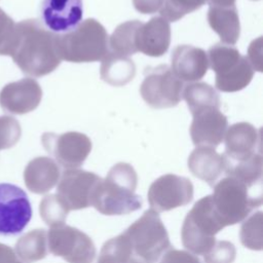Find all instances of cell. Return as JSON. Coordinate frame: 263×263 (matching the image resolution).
I'll use <instances>...</instances> for the list:
<instances>
[{
	"instance_id": "obj_17",
	"label": "cell",
	"mask_w": 263,
	"mask_h": 263,
	"mask_svg": "<svg viewBox=\"0 0 263 263\" xmlns=\"http://www.w3.org/2000/svg\"><path fill=\"white\" fill-rule=\"evenodd\" d=\"M171 69L182 82H197L209 69L206 52L192 45H179L172 53Z\"/></svg>"
},
{
	"instance_id": "obj_37",
	"label": "cell",
	"mask_w": 263,
	"mask_h": 263,
	"mask_svg": "<svg viewBox=\"0 0 263 263\" xmlns=\"http://www.w3.org/2000/svg\"><path fill=\"white\" fill-rule=\"evenodd\" d=\"M261 37L258 38L257 40L253 41L250 49H249V58H250V64L252 65V67L256 68L258 71H261V65L258 63L256 57L258 55V58H261Z\"/></svg>"
},
{
	"instance_id": "obj_30",
	"label": "cell",
	"mask_w": 263,
	"mask_h": 263,
	"mask_svg": "<svg viewBox=\"0 0 263 263\" xmlns=\"http://www.w3.org/2000/svg\"><path fill=\"white\" fill-rule=\"evenodd\" d=\"M240 241L251 250L260 251L263 247V213H254L246 219L240 227Z\"/></svg>"
},
{
	"instance_id": "obj_8",
	"label": "cell",
	"mask_w": 263,
	"mask_h": 263,
	"mask_svg": "<svg viewBox=\"0 0 263 263\" xmlns=\"http://www.w3.org/2000/svg\"><path fill=\"white\" fill-rule=\"evenodd\" d=\"M183 82L166 65L147 69L140 92L147 105L154 109L172 108L182 99Z\"/></svg>"
},
{
	"instance_id": "obj_27",
	"label": "cell",
	"mask_w": 263,
	"mask_h": 263,
	"mask_svg": "<svg viewBox=\"0 0 263 263\" xmlns=\"http://www.w3.org/2000/svg\"><path fill=\"white\" fill-rule=\"evenodd\" d=\"M137 261L140 260L135 257L129 240L122 232L103 245L97 263H136Z\"/></svg>"
},
{
	"instance_id": "obj_39",
	"label": "cell",
	"mask_w": 263,
	"mask_h": 263,
	"mask_svg": "<svg viewBox=\"0 0 263 263\" xmlns=\"http://www.w3.org/2000/svg\"><path fill=\"white\" fill-rule=\"evenodd\" d=\"M136 263H143V262H141V261H137Z\"/></svg>"
},
{
	"instance_id": "obj_25",
	"label": "cell",
	"mask_w": 263,
	"mask_h": 263,
	"mask_svg": "<svg viewBox=\"0 0 263 263\" xmlns=\"http://www.w3.org/2000/svg\"><path fill=\"white\" fill-rule=\"evenodd\" d=\"M16 257L24 263H34L47 256V232L42 229L31 230L22 235L14 249Z\"/></svg>"
},
{
	"instance_id": "obj_4",
	"label": "cell",
	"mask_w": 263,
	"mask_h": 263,
	"mask_svg": "<svg viewBox=\"0 0 263 263\" xmlns=\"http://www.w3.org/2000/svg\"><path fill=\"white\" fill-rule=\"evenodd\" d=\"M61 60L71 63H90L103 60L109 51L108 34L95 18L81 22L73 30L55 34Z\"/></svg>"
},
{
	"instance_id": "obj_11",
	"label": "cell",
	"mask_w": 263,
	"mask_h": 263,
	"mask_svg": "<svg viewBox=\"0 0 263 263\" xmlns=\"http://www.w3.org/2000/svg\"><path fill=\"white\" fill-rule=\"evenodd\" d=\"M41 142L44 149L66 170L81 166L91 151V141L79 132L61 135L44 133Z\"/></svg>"
},
{
	"instance_id": "obj_24",
	"label": "cell",
	"mask_w": 263,
	"mask_h": 263,
	"mask_svg": "<svg viewBox=\"0 0 263 263\" xmlns=\"http://www.w3.org/2000/svg\"><path fill=\"white\" fill-rule=\"evenodd\" d=\"M224 161L226 176L233 177L252 187H262L263 160L260 152L241 160L231 161L224 158Z\"/></svg>"
},
{
	"instance_id": "obj_15",
	"label": "cell",
	"mask_w": 263,
	"mask_h": 263,
	"mask_svg": "<svg viewBox=\"0 0 263 263\" xmlns=\"http://www.w3.org/2000/svg\"><path fill=\"white\" fill-rule=\"evenodd\" d=\"M43 26L54 34H64L77 27L82 20V0H43Z\"/></svg>"
},
{
	"instance_id": "obj_21",
	"label": "cell",
	"mask_w": 263,
	"mask_h": 263,
	"mask_svg": "<svg viewBox=\"0 0 263 263\" xmlns=\"http://www.w3.org/2000/svg\"><path fill=\"white\" fill-rule=\"evenodd\" d=\"M61 171L58 163L50 157L38 156L28 162L24 171L26 187L35 194L50 191L59 182Z\"/></svg>"
},
{
	"instance_id": "obj_35",
	"label": "cell",
	"mask_w": 263,
	"mask_h": 263,
	"mask_svg": "<svg viewBox=\"0 0 263 263\" xmlns=\"http://www.w3.org/2000/svg\"><path fill=\"white\" fill-rule=\"evenodd\" d=\"M157 263H201V261L197 256L188 251L171 248L161 256Z\"/></svg>"
},
{
	"instance_id": "obj_33",
	"label": "cell",
	"mask_w": 263,
	"mask_h": 263,
	"mask_svg": "<svg viewBox=\"0 0 263 263\" xmlns=\"http://www.w3.org/2000/svg\"><path fill=\"white\" fill-rule=\"evenodd\" d=\"M236 250L228 240H216L213 247L203 254L204 263H233Z\"/></svg>"
},
{
	"instance_id": "obj_3",
	"label": "cell",
	"mask_w": 263,
	"mask_h": 263,
	"mask_svg": "<svg viewBox=\"0 0 263 263\" xmlns=\"http://www.w3.org/2000/svg\"><path fill=\"white\" fill-rule=\"evenodd\" d=\"M213 187L212 204L224 227L243 221L262 204V187L249 186L233 177L226 176Z\"/></svg>"
},
{
	"instance_id": "obj_28",
	"label": "cell",
	"mask_w": 263,
	"mask_h": 263,
	"mask_svg": "<svg viewBox=\"0 0 263 263\" xmlns=\"http://www.w3.org/2000/svg\"><path fill=\"white\" fill-rule=\"evenodd\" d=\"M141 25L142 22L134 20L117 26L108 41L111 51L124 57L138 52L136 47V36Z\"/></svg>"
},
{
	"instance_id": "obj_1",
	"label": "cell",
	"mask_w": 263,
	"mask_h": 263,
	"mask_svg": "<svg viewBox=\"0 0 263 263\" xmlns=\"http://www.w3.org/2000/svg\"><path fill=\"white\" fill-rule=\"evenodd\" d=\"M22 72L42 77L61 64L55 34L37 20H25L15 25V35L9 54Z\"/></svg>"
},
{
	"instance_id": "obj_7",
	"label": "cell",
	"mask_w": 263,
	"mask_h": 263,
	"mask_svg": "<svg viewBox=\"0 0 263 263\" xmlns=\"http://www.w3.org/2000/svg\"><path fill=\"white\" fill-rule=\"evenodd\" d=\"M206 55L209 66L216 74V87L219 90L238 91L251 82L253 67L234 46L218 43L210 47Z\"/></svg>"
},
{
	"instance_id": "obj_38",
	"label": "cell",
	"mask_w": 263,
	"mask_h": 263,
	"mask_svg": "<svg viewBox=\"0 0 263 263\" xmlns=\"http://www.w3.org/2000/svg\"><path fill=\"white\" fill-rule=\"evenodd\" d=\"M0 263H24L18 260L14 250L0 242Z\"/></svg>"
},
{
	"instance_id": "obj_22",
	"label": "cell",
	"mask_w": 263,
	"mask_h": 263,
	"mask_svg": "<svg viewBox=\"0 0 263 263\" xmlns=\"http://www.w3.org/2000/svg\"><path fill=\"white\" fill-rule=\"evenodd\" d=\"M188 168L196 178L214 186L224 173L223 155L209 147H196L188 157Z\"/></svg>"
},
{
	"instance_id": "obj_23",
	"label": "cell",
	"mask_w": 263,
	"mask_h": 263,
	"mask_svg": "<svg viewBox=\"0 0 263 263\" xmlns=\"http://www.w3.org/2000/svg\"><path fill=\"white\" fill-rule=\"evenodd\" d=\"M102 61L100 72L105 82L114 86H122L134 79L136 65L128 57L108 51Z\"/></svg>"
},
{
	"instance_id": "obj_5",
	"label": "cell",
	"mask_w": 263,
	"mask_h": 263,
	"mask_svg": "<svg viewBox=\"0 0 263 263\" xmlns=\"http://www.w3.org/2000/svg\"><path fill=\"white\" fill-rule=\"evenodd\" d=\"M123 233L129 240L135 257L143 263H157L173 248L158 213L151 209L145 211Z\"/></svg>"
},
{
	"instance_id": "obj_6",
	"label": "cell",
	"mask_w": 263,
	"mask_h": 263,
	"mask_svg": "<svg viewBox=\"0 0 263 263\" xmlns=\"http://www.w3.org/2000/svg\"><path fill=\"white\" fill-rule=\"evenodd\" d=\"M224 228L215 213L211 195L197 200L186 215L182 230V243L194 255L205 254L215 243L216 234Z\"/></svg>"
},
{
	"instance_id": "obj_34",
	"label": "cell",
	"mask_w": 263,
	"mask_h": 263,
	"mask_svg": "<svg viewBox=\"0 0 263 263\" xmlns=\"http://www.w3.org/2000/svg\"><path fill=\"white\" fill-rule=\"evenodd\" d=\"M14 21L0 8V55H9L15 35Z\"/></svg>"
},
{
	"instance_id": "obj_36",
	"label": "cell",
	"mask_w": 263,
	"mask_h": 263,
	"mask_svg": "<svg viewBox=\"0 0 263 263\" xmlns=\"http://www.w3.org/2000/svg\"><path fill=\"white\" fill-rule=\"evenodd\" d=\"M135 8L143 14H151L159 11L163 0H133Z\"/></svg>"
},
{
	"instance_id": "obj_31",
	"label": "cell",
	"mask_w": 263,
	"mask_h": 263,
	"mask_svg": "<svg viewBox=\"0 0 263 263\" xmlns=\"http://www.w3.org/2000/svg\"><path fill=\"white\" fill-rule=\"evenodd\" d=\"M209 0H163L159 10L161 17L167 22H177L187 13L200 8Z\"/></svg>"
},
{
	"instance_id": "obj_32",
	"label": "cell",
	"mask_w": 263,
	"mask_h": 263,
	"mask_svg": "<svg viewBox=\"0 0 263 263\" xmlns=\"http://www.w3.org/2000/svg\"><path fill=\"white\" fill-rule=\"evenodd\" d=\"M22 136L20 122L12 116H0V150L13 147Z\"/></svg>"
},
{
	"instance_id": "obj_2",
	"label": "cell",
	"mask_w": 263,
	"mask_h": 263,
	"mask_svg": "<svg viewBox=\"0 0 263 263\" xmlns=\"http://www.w3.org/2000/svg\"><path fill=\"white\" fill-rule=\"evenodd\" d=\"M138 175L125 162L113 165L105 179L98 184L92 195L91 206L106 216L126 215L142 208L143 200L135 191Z\"/></svg>"
},
{
	"instance_id": "obj_13",
	"label": "cell",
	"mask_w": 263,
	"mask_h": 263,
	"mask_svg": "<svg viewBox=\"0 0 263 263\" xmlns=\"http://www.w3.org/2000/svg\"><path fill=\"white\" fill-rule=\"evenodd\" d=\"M101 180V177L91 172L65 170L58 182L55 194L69 211L82 210L91 206L92 195Z\"/></svg>"
},
{
	"instance_id": "obj_10",
	"label": "cell",
	"mask_w": 263,
	"mask_h": 263,
	"mask_svg": "<svg viewBox=\"0 0 263 263\" xmlns=\"http://www.w3.org/2000/svg\"><path fill=\"white\" fill-rule=\"evenodd\" d=\"M32 218L27 193L16 185L0 183V235L20 234Z\"/></svg>"
},
{
	"instance_id": "obj_16",
	"label": "cell",
	"mask_w": 263,
	"mask_h": 263,
	"mask_svg": "<svg viewBox=\"0 0 263 263\" xmlns=\"http://www.w3.org/2000/svg\"><path fill=\"white\" fill-rule=\"evenodd\" d=\"M190 136L196 147L215 149L224 139L227 130V117L217 108H208L192 114Z\"/></svg>"
},
{
	"instance_id": "obj_14",
	"label": "cell",
	"mask_w": 263,
	"mask_h": 263,
	"mask_svg": "<svg viewBox=\"0 0 263 263\" xmlns=\"http://www.w3.org/2000/svg\"><path fill=\"white\" fill-rule=\"evenodd\" d=\"M42 99V89L33 78L7 83L0 91L1 108L11 114L23 115L35 110Z\"/></svg>"
},
{
	"instance_id": "obj_29",
	"label": "cell",
	"mask_w": 263,
	"mask_h": 263,
	"mask_svg": "<svg viewBox=\"0 0 263 263\" xmlns=\"http://www.w3.org/2000/svg\"><path fill=\"white\" fill-rule=\"evenodd\" d=\"M69 212L57 194L45 195L39 204L41 219L51 228L64 225Z\"/></svg>"
},
{
	"instance_id": "obj_20",
	"label": "cell",
	"mask_w": 263,
	"mask_h": 263,
	"mask_svg": "<svg viewBox=\"0 0 263 263\" xmlns=\"http://www.w3.org/2000/svg\"><path fill=\"white\" fill-rule=\"evenodd\" d=\"M210 27L215 31L222 42L235 44L240 35V24L235 3L211 2L208 11Z\"/></svg>"
},
{
	"instance_id": "obj_19",
	"label": "cell",
	"mask_w": 263,
	"mask_h": 263,
	"mask_svg": "<svg viewBox=\"0 0 263 263\" xmlns=\"http://www.w3.org/2000/svg\"><path fill=\"white\" fill-rule=\"evenodd\" d=\"M224 158L231 161L241 160L257 153L260 145V134L249 122L232 124L225 133Z\"/></svg>"
},
{
	"instance_id": "obj_12",
	"label": "cell",
	"mask_w": 263,
	"mask_h": 263,
	"mask_svg": "<svg viewBox=\"0 0 263 263\" xmlns=\"http://www.w3.org/2000/svg\"><path fill=\"white\" fill-rule=\"evenodd\" d=\"M193 199V185L188 178L166 174L149 187L148 201L156 213L167 212L188 204Z\"/></svg>"
},
{
	"instance_id": "obj_18",
	"label": "cell",
	"mask_w": 263,
	"mask_h": 263,
	"mask_svg": "<svg viewBox=\"0 0 263 263\" xmlns=\"http://www.w3.org/2000/svg\"><path fill=\"white\" fill-rule=\"evenodd\" d=\"M170 43L171 26L161 16H154L147 23H142L137 31V50L146 55L154 58L163 55L167 51Z\"/></svg>"
},
{
	"instance_id": "obj_26",
	"label": "cell",
	"mask_w": 263,
	"mask_h": 263,
	"mask_svg": "<svg viewBox=\"0 0 263 263\" xmlns=\"http://www.w3.org/2000/svg\"><path fill=\"white\" fill-rule=\"evenodd\" d=\"M185 99L191 114L208 108H220V97L217 90L205 82H191L183 88Z\"/></svg>"
},
{
	"instance_id": "obj_9",
	"label": "cell",
	"mask_w": 263,
	"mask_h": 263,
	"mask_svg": "<svg viewBox=\"0 0 263 263\" xmlns=\"http://www.w3.org/2000/svg\"><path fill=\"white\" fill-rule=\"evenodd\" d=\"M47 248L68 263H92L97 255L96 246L86 233L65 224L47 232Z\"/></svg>"
},
{
	"instance_id": "obj_40",
	"label": "cell",
	"mask_w": 263,
	"mask_h": 263,
	"mask_svg": "<svg viewBox=\"0 0 263 263\" xmlns=\"http://www.w3.org/2000/svg\"><path fill=\"white\" fill-rule=\"evenodd\" d=\"M255 1H257V0H255Z\"/></svg>"
}]
</instances>
